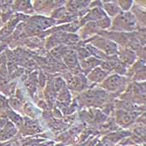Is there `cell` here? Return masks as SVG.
Listing matches in <instances>:
<instances>
[{"mask_svg": "<svg viewBox=\"0 0 146 146\" xmlns=\"http://www.w3.org/2000/svg\"><path fill=\"white\" fill-rule=\"evenodd\" d=\"M15 134V129L11 124H9L8 127H6L2 134V139H7L12 137L13 135Z\"/></svg>", "mask_w": 146, "mask_h": 146, "instance_id": "6da1fadb", "label": "cell"}, {"mask_svg": "<svg viewBox=\"0 0 146 146\" xmlns=\"http://www.w3.org/2000/svg\"><path fill=\"white\" fill-rule=\"evenodd\" d=\"M38 22L40 25H42L43 27H49L51 26V24L53 23V21L50 19H38Z\"/></svg>", "mask_w": 146, "mask_h": 146, "instance_id": "7a4b0ae2", "label": "cell"}, {"mask_svg": "<svg viewBox=\"0 0 146 146\" xmlns=\"http://www.w3.org/2000/svg\"><path fill=\"white\" fill-rule=\"evenodd\" d=\"M119 79L118 78V77H113L111 79L109 80V84H110V88H115L116 87V85L119 84Z\"/></svg>", "mask_w": 146, "mask_h": 146, "instance_id": "3957f363", "label": "cell"}, {"mask_svg": "<svg viewBox=\"0 0 146 146\" xmlns=\"http://www.w3.org/2000/svg\"><path fill=\"white\" fill-rule=\"evenodd\" d=\"M4 124H5V122L3 120H0V131L3 129V127L4 126Z\"/></svg>", "mask_w": 146, "mask_h": 146, "instance_id": "277c9868", "label": "cell"}]
</instances>
